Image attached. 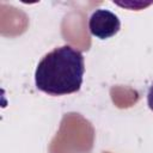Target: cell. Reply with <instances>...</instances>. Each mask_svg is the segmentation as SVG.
Returning <instances> with one entry per match:
<instances>
[{"mask_svg":"<svg viewBox=\"0 0 153 153\" xmlns=\"http://www.w3.org/2000/svg\"><path fill=\"white\" fill-rule=\"evenodd\" d=\"M85 73L84 55L72 45H62L45 54L35 71L36 87L50 96L78 92Z\"/></svg>","mask_w":153,"mask_h":153,"instance_id":"cell-1","label":"cell"},{"mask_svg":"<svg viewBox=\"0 0 153 153\" xmlns=\"http://www.w3.org/2000/svg\"><path fill=\"white\" fill-rule=\"evenodd\" d=\"M147 105H148V108L153 111V82H152V85L149 86L148 92H147Z\"/></svg>","mask_w":153,"mask_h":153,"instance_id":"cell-3","label":"cell"},{"mask_svg":"<svg viewBox=\"0 0 153 153\" xmlns=\"http://www.w3.org/2000/svg\"><path fill=\"white\" fill-rule=\"evenodd\" d=\"M121 27L118 17L109 10L98 8L88 19V30L92 36L99 39H106L115 36Z\"/></svg>","mask_w":153,"mask_h":153,"instance_id":"cell-2","label":"cell"}]
</instances>
